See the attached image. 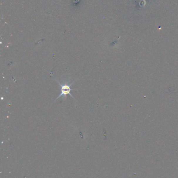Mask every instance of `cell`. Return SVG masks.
Returning a JSON list of instances; mask_svg holds the SVG:
<instances>
[{
	"mask_svg": "<svg viewBox=\"0 0 178 178\" xmlns=\"http://www.w3.org/2000/svg\"><path fill=\"white\" fill-rule=\"evenodd\" d=\"M56 81L61 86V93L59 95V96H58V97L56 98V100H57L58 99L60 98L61 96H63V98L64 99H66V96L68 94H69L70 96H72V97H73L74 99H75V98L74 97V96L70 93L71 91L74 90L73 89H72L70 88V86L72 85V84H73V82H72V83H68V82H66L64 83H61V82H59L58 81Z\"/></svg>",
	"mask_w": 178,
	"mask_h": 178,
	"instance_id": "1",
	"label": "cell"
}]
</instances>
